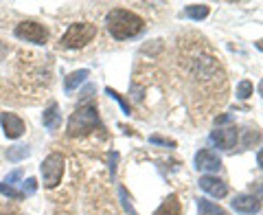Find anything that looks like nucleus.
Here are the masks:
<instances>
[{
	"label": "nucleus",
	"mask_w": 263,
	"mask_h": 215,
	"mask_svg": "<svg viewBox=\"0 0 263 215\" xmlns=\"http://www.w3.org/2000/svg\"><path fill=\"white\" fill-rule=\"evenodd\" d=\"M105 24H108V31L114 40H127V38H134L143 31L145 22L141 15L132 13L127 9H112L105 18Z\"/></svg>",
	"instance_id": "nucleus-1"
},
{
	"label": "nucleus",
	"mask_w": 263,
	"mask_h": 215,
	"mask_svg": "<svg viewBox=\"0 0 263 215\" xmlns=\"http://www.w3.org/2000/svg\"><path fill=\"white\" fill-rule=\"evenodd\" d=\"M101 123H99V112H97V105L92 103H84L79 105L72 117L68 121V136L77 138V136H86L90 134L92 130H97Z\"/></svg>",
	"instance_id": "nucleus-2"
},
{
	"label": "nucleus",
	"mask_w": 263,
	"mask_h": 215,
	"mask_svg": "<svg viewBox=\"0 0 263 215\" xmlns=\"http://www.w3.org/2000/svg\"><path fill=\"white\" fill-rule=\"evenodd\" d=\"M97 38V27L90 22H75L70 24L66 33L62 35V46L64 48H84L88 42H92Z\"/></svg>",
	"instance_id": "nucleus-3"
},
{
	"label": "nucleus",
	"mask_w": 263,
	"mask_h": 215,
	"mask_svg": "<svg viewBox=\"0 0 263 215\" xmlns=\"http://www.w3.org/2000/svg\"><path fill=\"white\" fill-rule=\"evenodd\" d=\"M62 173H64V156L60 152L48 154L42 163V180L46 189H55L62 183Z\"/></svg>",
	"instance_id": "nucleus-4"
},
{
	"label": "nucleus",
	"mask_w": 263,
	"mask_h": 215,
	"mask_svg": "<svg viewBox=\"0 0 263 215\" xmlns=\"http://www.w3.org/2000/svg\"><path fill=\"white\" fill-rule=\"evenodd\" d=\"M15 38L24 40V42H33V44H46L48 31H46L44 24L33 22V20H24L15 27Z\"/></svg>",
	"instance_id": "nucleus-5"
},
{
	"label": "nucleus",
	"mask_w": 263,
	"mask_h": 215,
	"mask_svg": "<svg viewBox=\"0 0 263 215\" xmlns=\"http://www.w3.org/2000/svg\"><path fill=\"white\" fill-rule=\"evenodd\" d=\"M237 138H239V132L237 128H219V130H213L211 132V143L221 147V150H230V147L237 145Z\"/></svg>",
	"instance_id": "nucleus-6"
},
{
	"label": "nucleus",
	"mask_w": 263,
	"mask_h": 215,
	"mask_svg": "<svg viewBox=\"0 0 263 215\" xmlns=\"http://www.w3.org/2000/svg\"><path fill=\"white\" fill-rule=\"evenodd\" d=\"M0 123H3V130L7 138H20L24 134V121L13 112H3L0 117Z\"/></svg>",
	"instance_id": "nucleus-7"
},
{
	"label": "nucleus",
	"mask_w": 263,
	"mask_h": 215,
	"mask_svg": "<svg viewBox=\"0 0 263 215\" xmlns=\"http://www.w3.org/2000/svg\"><path fill=\"white\" fill-rule=\"evenodd\" d=\"M233 209L239 211V213H246V215H254L261 211V200L257 195H250V193H239L233 200Z\"/></svg>",
	"instance_id": "nucleus-8"
},
{
	"label": "nucleus",
	"mask_w": 263,
	"mask_h": 215,
	"mask_svg": "<svg viewBox=\"0 0 263 215\" xmlns=\"http://www.w3.org/2000/svg\"><path fill=\"white\" fill-rule=\"evenodd\" d=\"M195 167L200 171H219L221 160L213 150H200L195 154Z\"/></svg>",
	"instance_id": "nucleus-9"
},
{
	"label": "nucleus",
	"mask_w": 263,
	"mask_h": 215,
	"mask_svg": "<svg viewBox=\"0 0 263 215\" xmlns=\"http://www.w3.org/2000/svg\"><path fill=\"white\" fill-rule=\"evenodd\" d=\"M200 189L202 191H206L209 195H213V198H224L228 193L226 183L224 180H219V178H215V176H202L200 178Z\"/></svg>",
	"instance_id": "nucleus-10"
},
{
	"label": "nucleus",
	"mask_w": 263,
	"mask_h": 215,
	"mask_svg": "<svg viewBox=\"0 0 263 215\" xmlns=\"http://www.w3.org/2000/svg\"><path fill=\"white\" fill-rule=\"evenodd\" d=\"M42 123H44V128L46 130H57L60 128V123H62V114H60V107H57V103H51L44 110L42 114Z\"/></svg>",
	"instance_id": "nucleus-11"
},
{
	"label": "nucleus",
	"mask_w": 263,
	"mask_h": 215,
	"mask_svg": "<svg viewBox=\"0 0 263 215\" xmlns=\"http://www.w3.org/2000/svg\"><path fill=\"white\" fill-rule=\"evenodd\" d=\"M182 213V204H180L178 195H169L158 209L154 211V215H180Z\"/></svg>",
	"instance_id": "nucleus-12"
},
{
	"label": "nucleus",
	"mask_w": 263,
	"mask_h": 215,
	"mask_svg": "<svg viewBox=\"0 0 263 215\" xmlns=\"http://www.w3.org/2000/svg\"><path fill=\"white\" fill-rule=\"evenodd\" d=\"M88 75H90V73H88L86 68L70 73V75L64 79V88H66V93H72V90H75V88H79V86H81V84H84V81L88 79Z\"/></svg>",
	"instance_id": "nucleus-13"
},
{
	"label": "nucleus",
	"mask_w": 263,
	"mask_h": 215,
	"mask_svg": "<svg viewBox=\"0 0 263 215\" xmlns=\"http://www.w3.org/2000/svg\"><path fill=\"white\" fill-rule=\"evenodd\" d=\"M209 11H211L209 5H189L184 9V15L191 20H204L209 15Z\"/></svg>",
	"instance_id": "nucleus-14"
},
{
	"label": "nucleus",
	"mask_w": 263,
	"mask_h": 215,
	"mask_svg": "<svg viewBox=\"0 0 263 215\" xmlns=\"http://www.w3.org/2000/svg\"><path fill=\"white\" fill-rule=\"evenodd\" d=\"M31 156V147L29 145H15V147H9V152H7V158L11 163H18V160H24Z\"/></svg>",
	"instance_id": "nucleus-15"
},
{
	"label": "nucleus",
	"mask_w": 263,
	"mask_h": 215,
	"mask_svg": "<svg viewBox=\"0 0 263 215\" xmlns=\"http://www.w3.org/2000/svg\"><path fill=\"white\" fill-rule=\"evenodd\" d=\"M197 209H200V213H197V215H228L224 209H221V206L213 204L209 200H197Z\"/></svg>",
	"instance_id": "nucleus-16"
},
{
	"label": "nucleus",
	"mask_w": 263,
	"mask_h": 215,
	"mask_svg": "<svg viewBox=\"0 0 263 215\" xmlns=\"http://www.w3.org/2000/svg\"><path fill=\"white\" fill-rule=\"evenodd\" d=\"M0 193H3L5 198H9V200H20V198H22V193L20 191H15V189L13 187H9V185H0Z\"/></svg>",
	"instance_id": "nucleus-17"
},
{
	"label": "nucleus",
	"mask_w": 263,
	"mask_h": 215,
	"mask_svg": "<svg viewBox=\"0 0 263 215\" xmlns=\"http://www.w3.org/2000/svg\"><path fill=\"white\" fill-rule=\"evenodd\" d=\"M252 95V84L250 81H241L239 86H237V97L239 99H248Z\"/></svg>",
	"instance_id": "nucleus-18"
},
{
	"label": "nucleus",
	"mask_w": 263,
	"mask_h": 215,
	"mask_svg": "<svg viewBox=\"0 0 263 215\" xmlns=\"http://www.w3.org/2000/svg\"><path fill=\"white\" fill-rule=\"evenodd\" d=\"M105 93H108L112 99H117V101L121 103V107H123V112H125V114H132V110H129V105H127V101H125V99H123L119 93H117V90H112V88H108V90H105Z\"/></svg>",
	"instance_id": "nucleus-19"
},
{
	"label": "nucleus",
	"mask_w": 263,
	"mask_h": 215,
	"mask_svg": "<svg viewBox=\"0 0 263 215\" xmlns=\"http://www.w3.org/2000/svg\"><path fill=\"white\" fill-rule=\"evenodd\" d=\"M259 140H261V132L259 130H248V136H246L243 145L246 147H252L254 143H259Z\"/></svg>",
	"instance_id": "nucleus-20"
},
{
	"label": "nucleus",
	"mask_w": 263,
	"mask_h": 215,
	"mask_svg": "<svg viewBox=\"0 0 263 215\" xmlns=\"http://www.w3.org/2000/svg\"><path fill=\"white\" fill-rule=\"evenodd\" d=\"M37 189V180L35 178H27V183H24V189H22V195H33Z\"/></svg>",
	"instance_id": "nucleus-21"
},
{
	"label": "nucleus",
	"mask_w": 263,
	"mask_h": 215,
	"mask_svg": "<svg viewBox=\"0 0 263 215\" xmlns=\"http://www.w3.org/2000/svg\"><path fill=\"white\" fill-rule=\"evenodd\" d=\"M20 178H22V171H20V169H15V171H11V173H9V176H7V178H5V185H9V187H13V185H15V183H18V180H20Z\"/></svg>",
	"instance_id": "nucleus-22"
},
{
	"label": "nucleus",
	"mask_w": 263,
	"mask_h": 215,
	"mask_svg": "<svg viewBox=\"0 0 263 215\" xmlns=\"http://www.w3.org/2000/svg\"><path fill=\"white\" fill-rule=\"evenodd\" d=\"M119 193H121V200H123V206H125V209H127V213H132V215H136V211L134 209H132V204H129V198H127V191H125V189H119Z\"/></svg>",
	"instance_id": "nucleus-23"
},
{
	"label": "nucleus",
	"mask_w": 263,
	"mask_h": 215,
	"mask_svg": "<svg viewBox=\"0 0 263 215\" xmlns=\"http://www.w3.org/2000/svg\"><path fill=\"white\" fill-rule=\"evenodd\" d=\"M108 158H110V173L114 176V171H117V160H119V154H117V152H110V154H108Z\"/></svg>",
	"instance_id": "nucleus-24"
},
{
	"label": "nucleus",
	"mask_w": 263,
	"mask_h": 215,
	"mask_svg": "<svg viewBox=\"0 0 263 215\" xmlns=\"http://www.w3.org/2000/svg\"><path fill=\"white\" fill-rule=\"evenodd\" d=\"M230 119H233L230 114H221V117H217V119H215V123H217V126H221V123H228Z\"/></svg>",
	"instance_id": "nucleus-25"
},
{
	"label": "nucleus",
	"mask_w": 263,
	"mask_h": 215,
	"mask_svg": "<svg viewBox=\"0 0 263 215\" xmlns=\"http://www.w3.org/2000/svg\"><path fill=\"white\" fill-rule=\"evenodd\" d=\"M7 53H9V48H7V44H5V42H0V60H3V57H5Z\"/></svg>",
	"instance_id": "nucleus-26"
},
{
	"label": "nucleus",
	"mask_w": 263,
	"mask_h": 215,
	"mask_svg": "<svg viewBox=\"0 0 263 215\" xmlns=\"http://www.w3.org/2000/svg\"><path fill=\"white\" fill-rule=\"evenodd\" d=\"M257 163H259V167L263 169V147L259 150V154H257Z\"/></svg>",
	"instance_id": "nucleus-27"
},
{
	"label": "nucleus",
	"mask_w": 263,
	"mask_h": 215,
	"mask_svg": "<svg viewBox=\"0 0 263 215\" xmlns=\"http://www.w3.org/2000/svg\"><path fill=\"white\" fill-rule=\"evenodd\" d=\"M257 193H259L257 198H263V183H259V185H257Z\"/></svg>",
	"instance_id": "nucleus-28"
},
{
	"label": "nucleus",
	"mask_w": 263,
	"mask_h": 215,
	"mask_svg": "<svg viewBox=\"0 0 263 215\" xmlns=\"http://www.w3.org/2000/svg\"><path fill=\"white\" fill-rule=\"evenodd\" d=\"M257 48H259V51H263V40H259V42H257Z\"/></svg>",
	"instance_id": "nucleus-29"
},
{
	"label": "nucleus",
	"mask_w": 263,
	"mask_h": 215,
	"mask_svg": "<svg viewBox=\"0 0 263 215\" xmlns=\"http://www.w3.org/2000/svg\"><path fill=\"white\" fill-rule=\"evenodd\" d=\"M259 95L263 97V81H261V86H259Z\"/></svg>",
	"instance_id": "nucleus-30"
}]
</instances>
